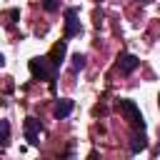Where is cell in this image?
<instances>
[{
    "instance_id": "1",
    "label": "cell",
    "mask_w": 160,
    "mask_h": 160,
    "mask_svg": "<svg viewBox=\"0 0 160 160\" xmlns=\"http://www.w3.org/2000/svg\"><path fill=\"white\" fill-rule=\"evenodd\" d=\"M30 72L32 78H40V80H50V88H55V75H58V68L50 62V58H32L30 60Z\"/></svg>"
},
{
    "instance_id": "2",
    "label": "cell",
    "mask_w": 160,
    "mask_h": 160,
    "mask_svg": "<svg viewBox=\"0 0 160 160\" xmlns=\"http://www.w3.org/2000/svg\"><path fill=\"white\" fill-rule=\"evenodd\" d=\"M118 108H120V112L128 118V122H130L135 130H145V118H142L140 108H138L132 100H118Z\"/></svg>"
},
{
    "instance_id": "3",
    "label": "cell",
    "mask_w": 160,
    "mask_h": 160,
    "mask_svg": "<svg viewBox=\"0 0 160 160\" xmlns=\"http://www.w3.org/2000/svg\"><path fill=\"white\" fill-rule=\"evenodd\" d=\"M82 32V25L78 20V8H68L65 10V38H75Z\"/></svg>"
},
{
    "instance_id": "4",
    "label": "cell",
    "mask_w": 160,
    "mask_h": 160,
    "mask_svg": "<svg viewBox=\"0 0 160 160\" xmlns=\"http://www.w3.org/2000/svg\"><path fill=\"white\" fill-rule=\"evenodd\" d=\"M25 140L30 145H40V120H35V118L25 120Z\"/></svg>"
},
{
    "instance_id": "5",
    "label": "cell",
    "mask_w": 160,
    "mask_h": 160,
    "mask_svg": "<svg viewBox=\"0 0 160 160\" xmlns=\"http://www.w3.org/2000/svg\"><path fill=\"white\" fill-rule=\"evenodd\" d=\"M138 65H140V60H138L132 52H122V55L118 58V70H120L122 75H130Z\"/></svg>"
},
{
    "instance_id": "6",
    "label": "cell",
    "mask_w": 160,
    "mask_h": 160,
    "mask_svg": "<svg viewBox=\"0 0 160 160\" xmlns=\"http://www.w3.org/2000/svg\"><path fill=\"white\" fill-rule=\"evenodd\" d=\"M72 108H75V102H72L70 98H60V100L55 102V108H52V115H55L58 120H65V118L72 112Z\"/></svg>"
},
{
    "instance_id": "7",
    "label": "cell",
    "mask_w": 160,
    "mask_h": 160,
    "mask_svg": "<svg viewBox=\"0 0 160 160\" xmlns=\"http://www.w3.org/2000/svg\"><path fill=\"white\" fill-rule=\"evenodd\" d=\"M65 50H68V45H65V40H60V42H55L52 45V50H50V62L55 65V68H60L62 65V58H65Z\"/></svg>"
},
{
    "instance_id": "8",
    "label": "cell",
    "mask_w": 160,
    "mask_h": 160,
    "mask_svg": "<svg viewBox=\"0 0 160 160\" xmlns=\"http://www.w3.org/2000/svg\"><path fill=\"white\" fill-rule=\"evenodd\" d=\"M148 148V140H145V135H132V142H130V152L132 155H138V152H142Z\"/></svg>"
},
{
    "instance_id": "9",
    "label": "cell",
    "mask_w": 160,
    "mask_h": 160,
    "mask_svg": "<svg viewBox=\"0 0 160 160\" xmlns=\"http://www.w3.org/2000/svg\"><path fill=\"white\" fill-rule=\"evenodd\" d=\"M8 142H10V122L0 120V148H5Z\"/></svg>"
},
{
    "instance_id": "10",
    "label": "cell",
    "mask_w": 160,
    "mask_h": 160,
    "mask_svg": "<svg viewBox=\"0 0 160 160\" xmlns=\"http://www.w3.org/2000/svg\"><path fill=\"white\" fill-rule=\"evenodd\" d=\"M82 68H85V55L82 52H75L72 55V72H80Z\"/></svg>"
},
{
    "instance_id": "11",
    "label": "cell",
    "mask_w": 160,
    "mask_h": 160,
    "mask_svg": "<svg viewBox=\"0 0 160 160\" xmlns=\"http://www.w3.org/2000/svg\"><path fill=\"white\" fill-rule=\"evenodd\" d=\"M42 8H45L48 12H55L60 5H58V0H42Z\"/></svg>"
},
{
    "instance_id": "12",
    "label": "cell",
    "mask_w": 160,
    "mask_h": 160,
    "mask_svg": "<svg viewBox=\"0 0 160 160\" xmlns=\"http://www.w3.org/2000/svg\"><path fill=\"white\" fill-rule=\"evenodd\" d=\"M2 65H5V55H0V68H2Z\"/></svg>"
},
{
    "instance_id": "13",
    "label": "cell",
    "mask_w": 160,
    "mask_h": 160,
    "mask_svg": "<svg viewBox=\"0 0 160 160\" xmlns=\"http://www.w3.org/2000/svg\"><path fill=\"white\" fill-rule=\"evenodd\" d=\"M158 100H160V98H158Z\"/></svg>"
}]
</instances>
